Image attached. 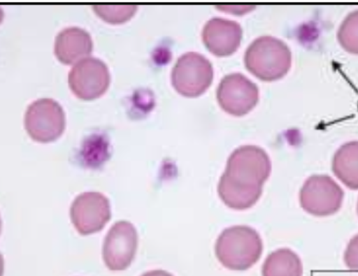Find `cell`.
Wrapping results in <instances>:
<instances>
[{"label": "cell", "mask_w": 358, "mask_h": 276, "mask_svg": "<svg viewBox=\"0 0 358 276\" xmlns=\"http://www.w3.org/2000/svg\"><path fill=\"white\" fill-rule=\"evenodd\" d=\"M93 9L104 22L111 24H124L131 20L137 11L135 5H95Z\"/></svg>", "instance_id": "2e32d148"}, {"label": "cell", "mask_w": 358, "mask_h": 276, "mask_svg": "<svg viewBox=\"0 0 358 276\" xmlns=\"http://www.w3.org/2000/svg\"><path fill=\"white\" fill-rule=\"evenodd\" d=\"M262 274L265 276H300L303 266L299 256L292 250L280 249L267 256Z\"/></svg>", "instance_id": "5bb4252c"}, {"label": "cell", "mask_w": 358, "mask_h": 276, "mask_svg": "<svg viewBox=\"0 0 358 276\" xmlns=\"http://www.w3.org/2000/svg\"><path fill=\"white\" fill-rule=\"evenodd\" d=\"M358 143L351 141L340 147L332 164L335 176L351 190L358 189Z\"/></svg>", "instance_id": "4fadbf2b"}, {"label": "cell", "mask_w": 358, "mask_h": 276, "mask_svg": "<svg viewBox=\"0 0 358 276\" xmlns=\"http://www.w3.org/2000/svg\"><path fill=\"white\" fill-rule=\"evenodd\" d=\"M271 172V160L264 150L256 145L241 146L228 159L219 183V195L231 209L252 208L260 198Z\"/></svg>", "instance_id": "6da1fadb"}, {"label": "cell", "mask_w": 358, "mask_h": 276, "mask_svg": "<svg viewBox=\"0 0 358 276\" xmlns=\"http://www.w3.org/2000/svg\"><path fill=\"white\" fill-rule=\"evenodd\" d=\"M71 223L83 235L101 231L111 218L110 201L98 192L79 195L71 206Z\"/></svg>", "instance_id": "9c48e42d"}, {"label": "cell", "mask_w": 358, "mask_h": 276, "mask_svg": "<svg viewBox=\"0 0 358 276\" xmlns=\"http://www.w3.org/2000/svg\"><path fill=\"white\" fill-rule=\"evenodd\" d=\"M138 247L136 229L129 222L120 221L107 233L103 259L107 268L113 271L127 269L135 259Z\"/></svg>", "instance_id": "30bf717a"}, {"label": "cell", "mask_w": 358, "mask_h": 276, "mask_svg": "<svg viewBox=\"0 0 358 276\" xmlns=\"http://www.w3.org/2000/svg\"><path fill=\"white\" fill-rule=\"evenodd\" d=\"M345 193L329 175H315L303 183L299 193L301 208L317 217L334 215L342 208Z\"/></svg>", "instance_id": "8992f818"}, {"label": "cell", "mask_w": 358, "mask_h": 276, "mask_svg": "<svg viewBox=\"0 0 358 276\" xmlns=\"http://www.w3.org/2000/svg\"><path fill=\"white\" fill-rule=\"evenodd\" d=\"M68 82L71 90L78 99L92 101L101 97L108 89L110 73L102 61L88 57L71 68Z\"/></svg>", "instance_id": "52a82bcc"}, {"label": "cell", "mask_w": 358, "mask_h": 276, "mask_svg": "<svg viewBox=\"0 0 358 276\" xmlns=\"http://www.w3.org/2000/svg\"><path fill=\"white\" fill-rule=\"evenodd\" d=\"M202 38L205 46L212 54L218 57H226L240 48L243 29L236 22L213 17L205 25Z\"/></svg>", "instance_id": "8fae6325"}, {"label": "cell", "mask_w": 358, "mask_h": 276, "mask_svg": "<svg viewBox=\"0 0 358 276\" xmlns=\"http://www.w3.org/2000/svg\"><path fill=\"white\" fill-rule=\"evenodd\" d=\"M217 96L225 112L235 117H243L257 106L259 92L255 83L242 73H234L222 80Z\"/></svg>", "instance_id": "ba28073f"}, {"label": "cell", "mask_w": 358, "mask_h": 276, "mask_svg": "<svg viewBox=\"0 0 358 276\" xmlns=\"http://www.w3.org/2000/svg\"><path fill=\"white\" fill-rule=\"evenodd\" d=\"M24 126L35 141L43 143L55 141L62 136L66 128L63 108L50 99L35 101L27 108Z\"/></svg>", "instance_id": "5b68a950"}, {"label": "cell", "mask_w": 358, "mask_h": 276, "mask_svg": "<svg viewBox=\"0 0 358 276\" xmlns=\"http://www.w3.org/2000/svg\"><path fill=\"white\" fill-rule=\"evenodd\" d=\"M213 80L211 63L203 55L189 52L176 61L171 73L172 85L179 94L188 98L203 95Z\"/></svg>", "instance_id": "277c9868"}, {"label": "cell", "mask_w": 358, "mask_h": 276, "mask_svg": "<svg viewBox=\"0 0 358 276\" xmlns=\"http://www.w3.org/2000/svg\"><path fill=\"white\" fill-rule=\"evenodd\" d=\"M216 254L220 262L232 270H245L255 265L262 256L263 243L259 234L248 226L225 229L217 239Z\"/></svg>", "instance_id": "3957f363"}, {"label": "cell", "mask_w": 358, "mask_h": 276, "mask_svg": "<svg viewBox=\"0 0 358 276\" xmlns=\"http://www.w3.org/2000/svg\"><path fill=\"white\" fill-rule=\"evenodd\" d=\"M287 44L272 36H262L247 48L244 62L248 71L264 82L282 78L292 66Z\"/></svg>", "instance_id": "7a4b0ae2"}, {"label": "cell", "mask_w": 358, "mask_h": 276, "mask_svg": "<svg viewBox=\"0 0 358 276\" xmlns=\"http://www.w3.org/2000/svg\"><path fill=\"white\" fill-rule=\"evenodd\" d=\"M357 10L350 13L339 27L337 38L343 48L352 54L357 53Z\"/></svg>", "instance_id": "e0dca14e"}, {"label": "cell", "mask_w": 358, "mask_h": 276, "mask_svg": "<svg viewBox=\"0 0 358 276\" xmlns=\"http://www.w3.org/2000/svg\"><path fill=\"white\" fill-rule=\"evenodd\" d=\"M93 41L90 34L79 27H69L57 36L55 53L65 65L76 64L92 52Z\"/></svg>", "instance_id": "7c38bea8"}, {"label": "cell", "mask_w": 358, "mask_h": 276, "mask_svg": "<svg viewBox=\"0 0 358 276\" xmlns=\"http://www.w3.org/2000/svg\"><path fill=\"white\" fill-rule=\"evenodd\" d=\"M110 156L109 140L100 133H94L85 138L78 154L81 164L90 169L100 168Z\"/></svg>", "instance_id": "9a60e30c"}]
</instances>
